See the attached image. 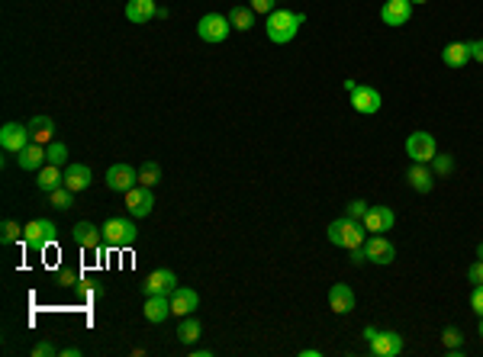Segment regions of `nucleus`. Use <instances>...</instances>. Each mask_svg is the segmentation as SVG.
I'll list each match as a JSON object with an SVG mask.
<instances>
[{
    "instance_id": "f257e3e1",
    "label": "nucleus",
    "mask_w": 483,
    "mask_h": 357,
    "mask_svg": "<svg viewBox=\"0 0 483 357\" xmlns=\"http://www.w3.org/2000/svg\"><path fill=\"white\" fill-rule=\"evenodd\" d=\"M303 23H306V13H296V10H284V7H277L274 13H267L265 33H267V39H271V42L284 45V42H294Z\"/></svg>"
},
{
    "instance_id": "f03ea898",
    "label": "nucleus",
    "mask_w": 483,
    "mask_h": 357,
    "mask_svg": "<svg viewBox=\"0 0 483 357\" xmlns=\"http://www.w3.org/2000/svg\"><path fill=\"white\" fill-rule=\"evenodd\" d=\"M367 235H371V232L365 229V222H357V219L342 216V219H335V222H329V242L338 248H348V251L351 248H365Z\"/></svg>"
},
{
    "instance_id": "7ed1b4c3",
    "label": "nucleus",
    "mask_w": 483,
    "mask_h": 357,
    "mask_svg": "<svg viewBox=\"0 0 483 357\" xmlns=\"http://www.w3.org/2000/svg\"><path fill=\"white\" fill-rule=\"evenodd\" d=\"M100 229H104V242L110 248H129V245H135V242H139V229H135L133 219L113 216V219H106Z\"/></svg>"
},
{
    "instance_id": "20e7f679",
    "label": "nucleus",
    "mask_w": 483,
    "mask_h": 357,
    "mask_svg": "<svg viewBox=\"0 0 483 357\" xmlns=\"http://www.w3.org/2000/svg\"><path fill=\"white\" fill-rule=\"evenodd\" d=\"M23 245L33 248V251H45V245H55L58 229L52 219H33V222L23 225Z\"/></svg>"
},
{
    "instance_id": "39448f33",
    "label": "nucleus",
    "mask_w": 483,
    "mask_h": 357,
    "mask_svg": "<svg viewBox=\"0 0 483 357\" xmlns=\"http://www.w3.org/2000/svg\"><path fill=\"white\" fill-rule=\"evenodd\" d=\"M365 338L371 341V354L374 357H399L403 354V348H406V341H403L399 332H377V329L367 325Z\"/></svg>"
},
{
    "instance_id": "423d86ee",
    "label": "nucleus",
    "mask_w": 483,
    "mask_h": 357,
    "mask_svg": "<svg viewBox=\"0 0 483 357\" xmlns=\"http://www.w3.org/2000/svg\"><path fill=\"white\" fill-rule=\"evenodd\" d=\"M229 33H232V23L226 20L223 13H206V16H200V23H196V35H200L204 42H210V45L226 42Z\"/></svg>"
},
{
    "instance_id": "0eeeda50",
    "label": "nucleus",
    "mask_w": 483,
    "mask_h": 357,
    "mask_svg": "<svg viewBox=\"0 0 483 357\" xmlns=\"http://www.w3.org/2000/svg\"><path fill=\"white\" fill-rule=\"evenodd\" d=\"M406 154L419 164H432V158L438 154V145H435V139L428 132L416 129V132H409V139H406Z\"/></svg>"
},
{
    "instance_id": "6e6552de",
    "label": "nucleus",
    "mask_w": 483,
    "mask_h": 357,
    "mask_svg": "<svg viewBox=\"0 0 483 357\" xmlns=\"http://www.w3.org/2000/svg\"><path fill=\"white\" fill-rule=\"evenodd\" d=\"M174 290H177V277H174V271H168V267L152 271L145 277V283H142V293L145 296H171Z\"/></svg>"
},
{
    "instance_id": "1a4fd4ad",
    "label": "nucleus",
    "mask_w": 483,
    "mask_h": 357,
    "mask_svg": "<svg viewBox=\"0 0 483 357\" xmlns=\"http://www.w3.org/2000/svg\"><path fill=\"white\" fill-rule=\"evenodd\" d=\"M380 91L371 84H357L355 91H351V106H355V113H361V116H374V113H380Z\"/></svg>"
},
{
    "instance_id": "9d476101",
    "label": "nucleus",
    "mask_w": 483,
    "mask_h": 357,
    "mask_svg": "<svg viewBox=\"0 0 483 357\" xmlns=\"http://www.w3.org/2000/svg\"><path fill=\"white\" fill-rule=\"evenodd\" d=\"M135 183H139V171H135L133 164H113V168L106 171V187H110L113 193H129Z\"/></svg>"
},
{
    "instance_id": "9b49d317",
    "label": "nucleus",
    "mask_w": 483,
    "mask_h": 357,
    "mask_svg": "<svg viewBox=\"0 0 483 357\" xmlns=\"http://www.w3.org/2000/svg\"><path fill=\"white\" fill-rule=\"evenodd\" d=\"M365 254H367V261H371V264H380V267H387V264H393V261H396V248H393V242H387L384 235H367Z\"/></svg>"
},
{
    "instance_id": "f8f14e48",
    "label": "nucleus",
    "mask_w": 483,
    "mask_h": 357,
    "mask_svg": "<svg viewBox=\"0 0 483 357\" xmlns=\"http://www.w3.org/2000/svg\"><path fill=\"white\" fill-rule=\"evenodd\" d=\"M33 142V132H29V126H20V123H7V126L0 129V148L4 152H23V148Z\"/></svg>"
},
{
    "instance_id": "ddd939ff",
    "label": "nucleus",
    "mask_w": 483,
    "mask_h": 357,
    "mask_svg": "<svg viewBox=\"0 0 483 357\" xmlns=\"http://www.w3.org/2000/svg\"><path fill=\"white\" fill-rule=\"evenodd\" d=\"M126 196V210H129V216H135V219H142V216H148V212L155 210V196H152V187H142V183H135L129 193H123Z\"/></svg>"
},
{
    "instance_id": "4468645a",
    "label": "nucleus",
    "mask_w": 483,
    "mask_h": 357,
    "mask_svg": "<svg viewBox=\"0 0 483 357\" xmlns=\"http://www.w3.org/2000/svg\"><path fill=\"white\" fill-rule=\"evenodd\" d=\"M409 16H413V0H387L380 7V20L387 26H406Z\"/></svg>"
},
{
    "instance_id": "2eb2a0df",
    "label": "nucleus",
    "mask_w": 483,
    "mask_h": 357,
    "mask_svg": "<svg viewBox=\"0 0 483 357\" xmlns=\"http://www.w3.org/2000/svg\"><path fill=\"white\" fill-rule=\"evenodd\" d=\"M361 222H365V229L371 232V235H384V232L393 229L396 216H393L390 206H371V210H367V216L361 219Z\"/></svg>"
},
{
    "instance_id": "dca6fc26",
    "label": "nucleus",
    "mask_w": 483,
    "mask_h": 357,
    "mask_svg": "<svg viewBox=\"0 0 483 357\" xmlns=\"http://www.w3.org/2000/svg\"><path fill=\"white\" fill-rule=\"evenodd\" d=\"M194 309H200V296H196V290L190 287H177L174 293H171V315H194Z\"/></svg>"
},
{
    "instance_id": "f3484780",
    "label": "nucleus",
    "mask_w": 483,
    "mask_h": 357,
    "mask_svg": "<svg viewBox=\"0 0 483 357\" xmlns=\"http://www.w3.org/2000/svg\"><path fill=\"white\" fill-rule=\"evenodd\" d=\"M71 238H74L84 251H97L100 242H104V229H97L94 222H77L74 229H71Z\"/></svg>"
},
{
    "instance_id": "a211bd4d",
    "label": "nucleus",
    "mask_w": 483,
    "mask_h": 357,
    "mask_svg": "<svg viewBox=\"0 0 483 357\" xmlns=\"http://www.w3.org/2000/svg\"><path fill=\"white\" fill-rule=\"evenodd\" d=\"M406 181H409V187H413L416 193H432V187H435V171H432V164L413 162V168L406 171Z\"/></svg>"
},
{
    "instance_id": "6ab92c4d",
    "label": "nucleus",
    "mask_w": 483,
    "mask_h": 357,
    "mask_svg": "<svg viewBox=\"0 0 483 357\" xmlns=\"http://www.w3.org/2000/svg\"><path fill=\"white\" fill-rule=\"evenodd\" d=\"M329 309H332V312H338V315L351 312V309H355V290H351L348 283H332V290H329Z\"/></svg>"
},
{
    "instance_id": "aec40b11",
    "label": "nucleus",
    "mask_w": 483,
    "mask_h": 357,
    "mask_svg": "<svg viewBox=\"0 0 483 357\" xmlns=\"http://www.w3.org/2000/svg\"><path fill=\"white\" fill-rule=\"evenodd\" d=\"M16 162H20L23 171H39V168H45V145H39V142H29L23 152H16Z\"/></svg>"
},
{
    "instance_id": "412c9836",
    "label": "nucleus",
    "mask_w": 483,
    "mask_h": 357,
    "mask_svg": "<svg viewBox=\"0 0 483 357\" xmlns=\"http://www.w3.org/2000/svg\"><path fill=\"white\" fill-rule=\"evenodd\" d=\"M145 319L152 325H161L171 315V296H145Z\"/></svg>"
},
{
    "instance_id": "4be33fe9",
    "label": "nucleus",
    "mask_w": 483,
    "mask_h": 357,
    "mask_svg": "<svg viewBox=\"0 0 483 357\" xmlns=\"http://www.w3.org/2000/svg\"><path fill=\"white\" fill-rule=\"evenodd\" d=\"M35 187L43 190V193H52V190L65 187V171L55 168V164H45V168L35 171Z\"/></svg>"
},
{
    "instance_id": "5701e85b",
    "label": "nucleus",
    "mask_w": 483,
    "mask_h": 357,
    "mask_svg": "<svg viewBox=\"0 0 483 357\" xmlns=\"http://www.w3.org/2000/svg\"><path fill=\"white\" fill-rule=\"evenodd\" d=\"M91 181L94 177H91V168H87V164H68V168H65V187L74 190V193L87 190Z\"/></svg>"
},
{
    "instance_id": "b1692460",
    "label": "nucleus",
    "mask_w": 483,
    "mask_h": 357,
    "mask_svg": "<svg viewBox=\"0 0 483 357\" xmlns=\"http://www.w3.org/2000/svg\"><path fill=\"white\" fill-rule=\"evenodd\" d=\"M441 62L448 64V68H464L467 62H474L470 58V42H448L441 49Z\"/></svg>"
},
{
    "instance_id": "393cba45",
    "label": "nucleus",
    "mask_w": 483,
    "mask_h": 357,
    "mask_svg": "<svg viewBox=\"0 0 483 357\" xmlns=\"http://www.w3.org/2000/svg\"><path fill=\"white\" fill-rule=\"evenodd\" d=\"M158 16V7H155V0H129L126 4V20L129 23H148Z\"/></svg>"
},
{
    "instance_id": "a878e982",
    "label": "nucleus",
    "mask_w": 483,
    "mask_h": 357,
    "mask_svg": "<svg viewBox=\"0 0 483 357\" xmlns=\"http://www.w3.org/2000/svg\"><path fill=\"white\" fill-rule=\"evenodd\" d=\"M29 132H33V142L45 145L52 139V132H55V123H52V116H33L29 119Z\"/></svg>"
},
{
    "instance_id": "bb28decb",
    "label": "nucleus",
    "mask_w": 483,
    "mask_h": 357,
    "mask_svg": "<svg viewBox=\"0 0 483 357\" xmlns=\"http://www.w3.org/2000/svg\"><path fill=\"white\" fill-rule=\"evenodd\" d=\"M200 335H204V325H200V319H194V315H184L181 325H177V341H181V344H194Z\"/></svg>"
},
{
    "instance_id": "cd10ccee",
    "label": "nucleus",
    "mask_w": 483,
    "mask_h": 357,
    "mask_svg": "<svg viewBox=\"0 0 483 357\" xmlns=\"http://www.w3.org/2000/svg\"><path fill=\"white\" fill-rule=\"evenodd\" d=\"M229 23L232 29H238V33H248L255 23V10L252 7H232L229 10Z\"/></svg>"
},
{
    "instance_id": "c85d7f7f",
    "label": "nucleus",
    "mask_w": 483,
    "mask_h": 357,
    "mask_svg": "<svg viewBox=\"0 0 483 357\" xmlns=\"http://www.w3.org/2000/svg\"><path fill=\"white\" fill-rule=\"evenodd\" d=\"M45 164L68 168V145H65V142H49V145H45Z\"/></svg>"
},
{
    "instance_id": "c756f323",
    "label": "nucleus",
    "mask_w": 483,
    "mask_h": 357,
    "mask_svg": "<svg viewBox=\"0 0 483 357\" xmlns=\"http://www.w3.org/2000/svg\"><path fill=\"white\" fill-rule=\"evenodd\" d=\"M49 203L55 206V210H71L74 206V190H68V187H58V190H52L49 193Z\"/></svg>"
},
{
    "instance_id": "7c9ffc66",
    "label": "nucleus",
    "mask_w": 483,
    "mask_h": 357,
    "mask_svg": "<svg viewBox=\"0 0 483 357\" xmlns=\"http://www.w3.org/2000/svg\"><path fill=\"white\" fill-rule=\"evenodd\" d=\"M161 181V164L158 162H145L139 168V183L142 187H155V183Z\"/></svg>"
},
{
    "instance_id": "2f4dec72",
    "label": "nucleus",
    "mask_w": 483,
    "mask_h": 357,
    "mask_svg": "<svg viewBox=\"0 0 483 357\" xmlns=\"http://www.w3.org/2000/svg\"><path fill=\"white\" fill-rule=\"evenodd\" d=\"M55 283H58V287H65V290H77V287H81V273H77L74 271V267H62V271H58L55 273Z\"/></svg>"
},
{
    "instance_id": "473e14b6",
    "label": "nucleus",
    "mask_w": 483,
    "mask_h": 357,
    "mask_svg": "<svg viewBox=\"0 0 483 357\" xmlns=\"http://www.w3.org/2000/svg\"><path fill=\"white\" fill-rule=\"evenodd\" d=\"M23 232L26 229H20L13 219H4V225H0V242H4V245H13V242H20Z\"/></svg>"
},
{
    "instance_id": "72a5a7b5",
    "label": "nucleus",
    "mask_w": 483,
    "mask_h": 357,
    "mask_svg": "<svg viewBox=\"0 0 483 357\" xmlns=\"http://www.w3.org/2000/svg\"><path fill=\"white\" fill-rule=\"evenodd\" d=\"M432 171L438 177H448L451 171H455V158H451V154H435V158H432Z\"/></svg>"
},
{
    "instance_id": "f704fd0d",
    "label": "nucleus",
    "mask_w": 483,
    "mask_h": 357,
    "mask_svg": "<svg viewBox=\"0 0 483 357\" xmlns=\"http://www.w3.org/2000/svg\"><path fill=\"white\" fill-rule=\"evenodd\" d=\"M441 341H445V348H448V351H461V341H464L461 329H455V325H448V329L441 332Z\"/></svg>"
},
{
    "instance_id": "c9c22d12",
    "label": "nucleus",
    "mask_w": 483,
    "mask_h": 357,
    "mask_svg": "<svg viewBox=\"0 0 483 357\" xmlns=\"http://www.w3.org/2000/svg\"><path fill=\"white\" fill-rule=\"evenodd\" d=\"M367 210H371V206H367L365 200H351V203L345 206V216H348V219H357V222H361V219L367 216Z\"/></svg>"
},
{
    "instance_id": "e433bc0d",
    "label": "nucleus",
    "mask_w": 483,
    "mask_h": 357,
    "mask_svg": "<svg viewBox=\"0 0 483 357\" xmlns=\"http://www.w3.org/2000/svg\"><path fill=\"white\" fill-rule=\"evenodd\" d=\"M248 7L255 10V13H274V10H277V0H252V4H248Z\"/></svg>"
},
{
    "instance_id": "4c0bfd02",
    "label": "nucleus",
    "mask_w": 483,
    "mask_h": 357,
    "mask_svg": "<svg viewBox=\"0 0 483 357\" xmlns=\"http://www.w3.org/2000/svg\"><path fill=\"white\" fill-rule=\"evenodd\" d=\"M467 280L474 283V287H477V283H483V261H480V258H477L474 264L467 267Z\"/></svg>"
},
{
    "instance_id": "58836bf2",
    "label": "nucleus",
    "mask_w": 483,
    "mask_h": 357,
    "mask_svg": "<svg viewBox=\"0 0 483 357\" xmlns=\"http://www.w3.org/2000/svg\"><path fill=\"white\" fill-rule=\"evenodd\" d=\"M470 309H474L477 315H483V283H477L474 293H470Z\"/></svg>"
},
{
    "instance_id": "ea45409f",
    "label": "nucleus",
    "mask_w": 483,
    "mask_h": 357,
    "mask_svg": "<svg viewBox=\"0 0 483 357\" xmlns=\"http://www.w3.org/2000/svg\"><path fill=\"white\" fill-rule=\"evenodd\" d=\"M77 290H81V296H84V300H100V296H104V287H100V283H97V287H91V283L81 280V287H77Z\"/></svg>"
},
{
    "instance_id": "a19ab883",
    "label": "nucleus",
    "mask_w": 483,
    "mask_h": 357,
    "mask_svg": "<svg viewBox=\"0 0 483 357\" xmlns=\"http://www.w3.org/2000/svg\"><path fill=\"white\" fill-rule=\"evenodd\" d=\"M33 354L35 357H52V354H55V344H52V341H39L33 348Z\"/></svg>"
},
{
    "instance_id": "79ce46f5",
    "label": "nucleus",
    "mask_w": 483,
    "mask_h": 357,
    "mask_svg": "<svg viewBox=\"0 0 483 357\" xmlns=\"http://www.w3.org/2000/svg\"><path fill=\"white\" fill-rule=\"evenodd\" d=\"M470 58L483 64V39H480V42H470Z\"/></svg>"
},
{
    "instance_id": "37998d69",
    "label": "nucleus",
    "mask_w": 483,
    "mask_h": 357,
    "mask_svg": "<svg viewBox=\"0 0 483 357\" xmlns=\"http://www.w3.org/2000/svg\"><path fill=\"white\" fill-rule=\"evenodd\" d=\"M351 264H367L365 248H351Z\"/></svg>"
},
{
    "instance_id": "c03bdc74",
    "label": "nucleus",
    "mask_w": 483,
    "mask_h": 357,
    "mask_svg": "<svg viewBox=\"0 0 483 357\" xmlns=\"http://www.w3.org/2000/svg\"><path fill=\"white\" fill-rule=\"evenodd\" d=\"M58 354H62V357H81V351H77V348H65V351H58Z\"/></svg>"
},
{
    "instance_id": "a18cd8bd",
    "label": "nucleus",
    "mask_w": 483,
    "mask_h": 357,
    "mask_svg": "<svg viewBox=\"0 0 483 357\" xmlns=\"http://www.w3.org/2000/svg\"><path fill=\"white\" fill-rule=\"evenodd\" d=\"M477 258L483 261V242H480V245H477Z\"/></svg>"
},
{
    "instance_id": "49530a36",
    "label": "nucleus",
    "mask_w": 483,
    "mask_h": 357,
    "mask_svg": "<svg viewBox=\"0 0 483 357\" xmlns=\"http://www.w3.org/2000/svg\"><path fill=\"white\" fill-rule=\"evenodd\" d=\"M477 332H480V338H483V315H480V329H477Z\"/></svg>"
},
{
    "instance_id": "de8ad7c7",
    "label": "nucleus",
    "mask_w": 483,
    "mask_h": 357,
    "mask_svg": "<svg viewBox=\"0 0 483 357\" xmlns=\"http://www.w3.org/2000/svg\"><path fill=\"white\" fill-rule=\"evenodd\" d=\"M413 4H428V0H413Z\"/></svg>"
}]
</instances>
